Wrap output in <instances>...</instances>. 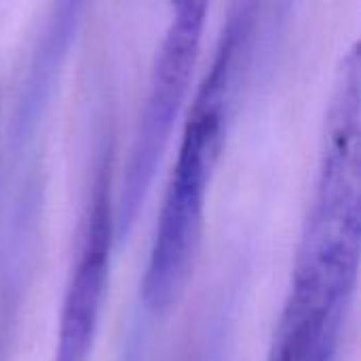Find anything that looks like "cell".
Returning a JSON list of instances; mask_svg holds the SVG:
<instances>
[{"label":"cell","mask_w":361,"mask_h":361,"mask_svg":"<svg viewBox=\"0 0 361 361\" xmlns=\"http://www.w3.org/2000/svg\"><path fill=\"white\" fill-rule=\"evenodd\" d=\"M247 19L235 15L222 32L212 68L203 76L184 123L178 161L157 222L142 298L152 313H167L182 298L203 235L205 199L226 140L235 72Z\"/></svg>","instance_id":"cell-1"},{"label":"cell","mask_w":361,"mask_h":361,"mask_svg":"<svg viewBox=\"0 0 361 361\" xmlns=\"http://www.w3.org/2000/svg\"><path fill=\"white\" fill-rule=\"evenodd\" d=\"M355 275L330 262L298 258L271 361H330L343 298Z\"/></svg>","instance_id":"cell-4"},{"label":"cell","mask_w":361,"mask_h":361,"mask_svg":"<svg viewBox=\"0 0 361 361\" xmlns=\"http://www.w3.org/2000/svg\"><path fill=\"white\" fill-rule=\"evenodd\" d=\"M205 15V2H180L173 6L171 21L157 51L148 93L123 176V190L114 212V228L118 235L133 224L154 180L157 165L169 144L197 68Z\"/></svg>","instance_id":"cell-2"},{"label":"cell","mask_w":361,"mask_h":361,"mask_svg":"<svg viewBox=\"0 0 361 361\" xmlns=\"http://www.w3.org/2000/svg\"><path fill=\"white\" fill-rule=\"evenodd\" d=\"M114 233L116 228L108 182L102 178L97 182L82 245L63 294L53 361L91 360L108 292Z\"/></svg>","instance_id":"cell-3"}]
</instances>
